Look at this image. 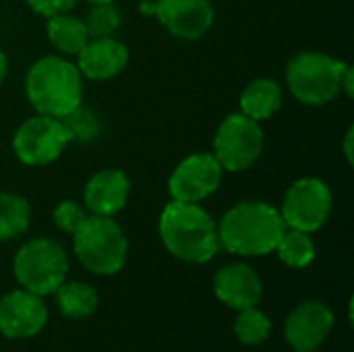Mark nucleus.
Returning <instances> with one entry per match:
<instances>
[{"label":"nucleus","instance_id":"obj_1","mask_svg":"<svg viewBox=\"0 0 354 352\" xmlns=\"http://www.w3.org/2000/svg\"><path fill=\"white\" fill-rule=\"evenodd\" d=\"M286 224L280 212L266 201H241L232 205L218 224L220 245L243 257H259L276 251Z\"/></svg>","mask_w":354,"mask_h":352},{"label":"nucleus","instance_id":"obj_2","mask_svg":"<svg viewBox=\"0 0 354 352\" xmlns=\"http://www.w3.org/2000/svg\"><path fill=\"white\" fill-rule=\"evenodd\" d=\"M158 230L168 253L187 263H207L220 249L218 224L199 203L172 199L162 210Z\"/></svg>","mask_w":354,"mask_h":352},{"label":"nucleus","instance_id":"obj_3","mask_svg":"<svg viewBox=\"0 0 354 352\" xmlns=\"http://www.w3.org/2000/svg\"><path fill=\"white\" fill-rule=\"evenodd\" d=\"M25 95L37 114L64 118L83 104V75L62 56H41L25 75Z\"/></svg>","mask_w":354,"mask_h":352},{"label":"nucleus","instance_id":"obj_4","mask_svg":"<svg viewBox=\"0 0 354 352\" xmlns=\"http://www.w3.org/2000/svg\"><path fill=\"white\" fill-rule=\"evenodd\" d=\"M348 64L324 52H299L286 66L290 93L305 106H326L342 93V77Z\"/></svg>","mask_w":354,"mask_h":352},{"label":"nucleus","instance_id":"obj_5","mask_svg":"<svg viewBox=\"0 0 354 352\" xmlns=\"http://www.w3.org/2000/svg\"><path fill=\"white\" fill-rule=\"evenodd\" d=\"M73 251L91 274L114 276L127 261L129 243L122 228L112 218L91 214L73 232Z\"/></svg>","mask_w":354,"mask_h":352},{"label":"nucleus","instance_id":"obj_6","mask_svg":"<svg viewBox=\"0 0 354 352\" xmlns=\"http://www.w3.org/2000/svg\"><path fill=\"white\" fill-rule=\"evenodd\" d=\"M12 272L25 290L46 297L66 280L68 257L54 239H31L17 251Z\"/></svg>","mask_w":354,"mask_h":352},{"label":"nucleus","instance_id":"obj_7","mask_svg":"<svg viewBox=\"0 0 354 352\" xmlns=\"http://www.w3.org/2000/svg\"><path fill=\"white\" fill-rule=\"evenodd\" d=\"M266 137L257 120L243 112L228 114L214 137V156L228 172L249 170L263 154Z\"/></svg>","mask_w":354,"mask_h":352},{"label":"nucleus","instance_id":"obj_8","mask_svg":"<svg viewBox=\"0 0 354 352\" xmlns=\"http://www.w3.org/2000/svg\"><path fill=\"white\" fill-rule=\"evenodd\" d=\"M334 195L330 187L315 176L295 180L284 193L282 207L278 210L286 228L301 232H317L332 216Z\"/></svg>","mask_w":354,"mask_h":352},{"label":"nucleus","instance_id":"obj_9","mask_svg":"<svg viewBox=\"0 0 354 352\" xmlns=\"http://www.w3.org/2000/svg\"><path fill=\"white\" fill-rule=\"evenodd\" d=\"M68 143L71 137L62 120L46 114L27 118L12 135V151L25 166L52 164Z\"/></svg>","mask_w":354,"mask_h":352},{"label":"nucleus","instance_id":"obj_10","mask_svg":"<svg viewBox=\"0 0 354 352\" xmlns=\"http://www.w3.org/2000/svg\"><path fill=\"white\" fill-rule=\"evenodd\" d=\"M224 168L214 154H191L187 156L168 178V193L174 201L201 203L214 195L222 183Z\"/></svg>","mask_w":354,"mask_h":352},{"label":"nucleus","instance_id":"obj_11","mask_svg":"<svg viewBox=\"0 0 354 352\" xmlns=\"http://www.w3.org/2000/svg\"><path fill=\"white\" fill-rule=\"evenodd\" d=\"M153 17L178 39H199L214 25L216 10L212 0H156Z\"/></svg>","mask_w":354,"mask_h":352},{"label":"nucleus","instance_id":"obj_12","mask_svg":"<svg viewBox=\"0 0 354 352\" xmlns=\"http://www.w3.org/2000/svg\"><path fill=\"white\" fill-rule=\"evenodd\" d=\"M48 311L41 297L21 288L0 299V334L6 338H33L44 330Z\"/></svg>","mask_w":354,"mask_h":352},{"label":"nucleus","instance_id":"obj_13","mask_svg":"<svg viewBox=\"0 0 354 352\" xmlns=\"http://www.w3.org/2000/svg\"><path fill=\"white\" fill-rule=\"evenodd\" d=\"M334 328V313L322 301H305L292 309L284 324V336L295 351H315Z\"/></svg>","mask_w":354,"mask_h":352},{"label":"nucleus","instance_id":"obj_14","mask_svg":"<svg viewBox=\"0 0 354 352\" xmlns=\"http://www.w3.org/2000/svg\"><path fill=\"white\" fill-rule=\"evenodd\" d=\"M214 293L218 301L230 309L257 307L263 299V284L259 274L247 263H228L214 276Z\"/></svg>","mask_w":354,"mask_h":352},{"label":"nucleus","instance_id":"obj_15","mask_svg":"<svg viewBox=\"0 0 354 352\" xmlns=\"http://www.w3.org/2000/svg\"><path fill=\"white\" fill-rule=\"evenodd\" d=\"M131 180L118 168H106L95 172L83 189L85 210L93 216H116L129 199Z\"/></svg>","mask_w":354,"mask_h":352},{"label":"nucleus","instance_id":"obj_16","mask_svg":"<svg viewBox=\"0 0 354 352\" xmlns=\"http://www.w3.org/2000/svg\"><path fill=\"white\" fill-rule=\"evenodd\" d=\"M129 62L127 46L112 37L89 39L77 54V68L89 81H108L118 77Z\"/></svg>","mask_w":354,"mask_h":352},{"label":"nucleus","instance_id":"obj_17","mask_svg":"<svg viewBox=\"0 0 354 352\" xmlns=\"http://www.w3.org/2000/svg\"><path fill=\"white\" fill-rule=\"evenodd\" d=\"M282 100H284V93H282L280 83L268 77H259V79H253L243 89L239 106L245 116L261 122V120L272 118L282 108Z\"/></svg>","mask_w":354,"mask_h":352},{"label":"nucleus","instance_id":"obj_18","mask_svg":"<svg viewBox=\"0 0 354 352\" xmlns=\"http://www.w3.org/2000/svg\"><path fill=\"white\" fill-rule=\"evenodd\" d=\"M46 33H48L50 44L64 56H77L83 50V46L89 41L83 19L73 17L68 12L48 17Z\"/></svg>","mask_w":354,"mask_h":352},{"label":"nucleus","instance_id":"obj_19","mask_svg":"<svg viewBox=\"0 0 354 352\" xmlns=\"http://www.w3.org/2000/svg\"><path fill=\"white\" fill-rule=\"evenodd\" d=\"M56 303L64 317L68 319H83L95 313L100 299L93 286L85 282H62L56 290Z\"/></svg>","mask_w":354,"mask_h":352},{"label":"nucleus","instance_id":"obj_20","mask_svg":"<svg viewBox=\"0 0 354 352\" xmlns=\"http://www.w3.org/2000/svg\"><path fill=\"white\" fill-rule=\"evenodd\" d=\"M31 205L23 195L0 193V241H12L27 232Z\"/></svg>","mask_w":354,"mask_h":352},{"label":"nucleus","instance_id":"obj_21","mask_svg":"<svg viewBox=\"0 0 354 352\" xmlns=\"http://www.w3.org/2000/svg\"><path fill=\"white\" fill-rule=\"evenodd\" d=\"M276 253L282 259V263H286L288 268L303 270L311 266V261L315 259V245L309 232L286 228L276 245Z\"/></svg>","mask_w":354,"mask_h":352},{"label":"nucleus","instance_id":"obj_22","mask_svg":"<svg viewBox=\"0 0 354 352\" xmlns=\"http://www.w3.org/2000/svg\"><path fill=\"white\" fill-rule=\"evenodd\" d=\"M272 332V324L266 313H261L257 307L241 309L234 322V334L239 340L247 346H257L268 340Z\"/></svg>","mask_w":354,"mask_h":352},{"label":"nucleus","instance_id":"obj_23","mask_svg":"<svg viewBox=\"0 0 354 352\" xmlns=\"http://www.w3.org/2000/svg\"><path fill=\"white\" fill-rule=\"evenodd\" d=\"M87 27L89 39H100V37H112L122 23L120 8L114 2H104V4H91V10L87 12V19L83 21Z\"/></svg>","mask_w":354,"mask_h":352},{"label":"nucleus","instance_id":"obj_24","mask_svg":"<svg viewBox=\"0 0 354 352\" xmlns=\"http://www.w3.org/2000/svg\"><path fill=\"white\" fill-rule=\"evenodd\" d=\"M71 141H93L100 131H102V122H100V116L85 108L83 104L77 106L73 112H68L64 118H60Z\"/></svg>","mask_w":354,"mask_h":352},{"label":"nucleus","instance_id":"obj_25","mask_svg":"<svg viewBox=\"0 0 354 352\" xmlns=\"http://www.w3.org/2000/svg\"><path fill=\"white\" fill-rule=\"evenodd\" d=\"M52 218H54V224H56L62 232L73 234V232L85 222L87 212H85V207L79 205L77 201L64 199V201H60V203L56 205Z\"/></svg>","mask_w":354,"mask_h":352},{"label":"nucleus","instance_id":"obj_26","mask_svg":"<svg viewBox=\"0 0 354 352\" xmlns=\"http://www.w3.org/2000/svg\"><path fill=\"white\" fill-rule=\"evenodd\" d=\"M25 2L33 12L52 17V15H60V12H71L79 0H25Z\"/></svg>","mask_w":354,"mask_h":352},{"label":"nucleus","instance_id":"obj_27","mask_svg":"<svg viewBox=\"0 0 354 352\" xmlns=\"http://www.w3.org/2000/svg\"><path fill=\"white\" fill-rule=\"evenodd\" d=\"M353 139H354V127H348L346 137H344V156H346V162H348V164H353L354 162Z\"/></svg>","mask_w":354,"mask_h":352},{"label":"nucleus","instance_id":"obj_28","mask_svg":"<svg viewBox=\"0 0 354 352\" xmlns=\"http://www.w3.org/2000/svg\"><path fill=\"white\" fill-rule=\"evenodd\" d=\"M342 91H344L348 98H353L354 95V73L351 66L346 68V73H344V77H342Z\"/></svg>","mask_w":354,"mask_h":352},{"label":"nucleus","instance_id":"obj_29","mask_svg":"<svg viewBox=\"0 0 354 352\" xmlns=\"http://www.w3.org/2000/svg\"><path fill=\"white\" fill-rule=\"evenodd\" d=\"M6 73H8V60H6V54L0 50V85L6 79Z\"/></svg>","mask_w":354,"mask_h":352},{"label":"nucleus","instance_id":"obj_30","mask_svg":"<svg viewBox=\"0 0 354 352\" xmlns=\"http://www.w3.org/2000/svg\"><path fill=\"white\" fill-rule=\"evenodd\" d=\"M87 2H91V4H104V2H114V0H87Z\"/></svg>","mask_w":354,"mask_h":352},{"label":"nucleus","instance_id":"obj_31","mask_svg":"<svg viewBox=\"0 0 354 352\" xmlns=\"http://www.w3.org/2000/svg\"><path fill=\"white\" fill-rule=\"evenodd\" d=\"M297 352H315V351H297Z\"/></svg>","mask_w":354,"mask_h":352}]
</instances>
